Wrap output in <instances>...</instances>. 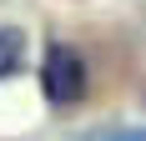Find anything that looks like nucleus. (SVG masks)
<instances>
[{
	"label": "nucleus",
	"mask_w": 146,
	"mask_h": 141,
	"mask_svg": "<svg viewBox=\"0 0 146 141\" xmlns=\"http://www.w3.org/2000/svg\"><path fill=\"white\" fill-rule=\"evenodd\" d=\"M40 86H45V101H50V106L81 101V91H86V66H81V56H76L71 45H50V51H45Z\"/></svg>",
	"instance_id": "obj_1"
},
{
	"label": "nucleus",
	"mask_w": 146,
	"mask_h": 141,
	"mask_svg": "<svg viewBox=\"0 0 146 141\" xmlns=\"http://www.w3.org/2000/svg\"><path fill=\"white\" fill-rule=\"evenodd\" d=\"M20 56H25V35L15 25H0V81L20 70Z\"/></svg>",
	"instance_id": "obj_2"
},
{
	"label": "nucleus",
	"mask_w": 146,
	"mask_h": 141,
	"mask_svg": "<svg viewBox=\"0 0 146 141\" xmlns=\"http://www.w3.org/2000/svg\"><path fill=\"white\" fill-rule=\"evenodd\" d=\"M96 141H146V126H126V131H106Z\"/></svg>",
	"instance_id": "obj_3"
}]
</instances>
